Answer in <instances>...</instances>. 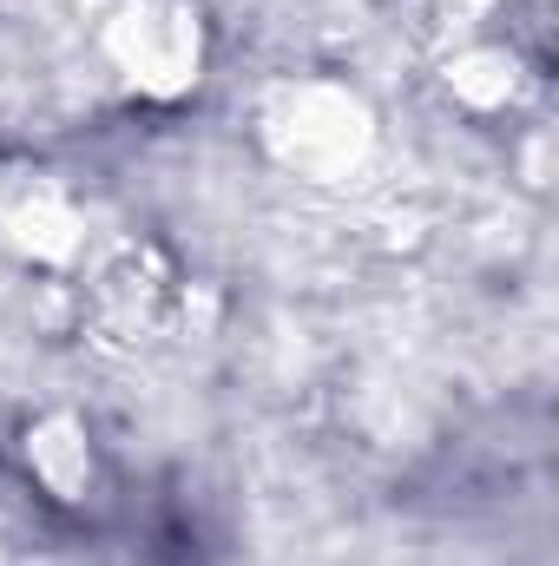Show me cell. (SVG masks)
Returning <instances> with one entry per match:
<instances>
[{
	"label": "cell",
	"instance_id": "7a4b0ae2",
	"mask_svg": "<svg viewBox=\"0 0 559 566\" xmlns=\"http://www.w3.org/2000/svg\"><path fill=\"white\" fill-rule=\"evenodd\" d=\"M99 60L139 106H184L211 73V20L198 0H119L99 20Z\"/></svg>",
	"mask_w": 559,
	"mask_h": 566
},
{
	"label": "cell",
	"instance_id": "5b68a950",
	"mask_svg": "<svg viewBox=\"0 0 559 566\" xmlns=\"http://www.w3.org/2000/svg\"><path fill=\"white\" fill-rule=\"evenodd\" d=\"M441 93L461 119H520L540 93V73L534 60L520 53V40H500V33H467L441 53Z\"/></svg>",
	"mask_w": 559,
	"mask_h": 566
},
{
	"label": "cell",
	"instance_id": "8992f818",
	"mask_svg": "<svg viewBox=\"0 0 559 566\" xmlns=\"http://www.w3.org/2000/svg\"><path fill=\"white\" fill-rule=\"evenodd\" d=\"M20 468L66 514H80L106 494V448H99V434L80 409H40L20 428Z\"/></svg>",
	"mask_w": 559,
	"mask_h": 566
},
{
	"label": "cell",
	"instance_id": "6da1fadb",
	"mask_svg": "<svg viewBox=\"0 0 559 566\" xmlns=\"http://www.w3.org/2000/svg\"><path fill=\"white\" fill-rule=\"evenodd\" d=\"M251 133L283 178H296L309 191H342V185L369 178V165L382 151V113L356 80L283 73L257 93Z\"/></svg>",
	"mask_w": 559,
	"mask_h": 566
},
{
	"label": "cell",
	"instance_id": "277c9868",
	"mask_svg": "<svg viewBox=\"0 0 559 566\" xmlns=\"http://www.w3.org/2000/svg\"><path fill=\"white\" fill-rule=\"evenodd\" d=\"M184 277L165 264L158 244H119L93 264V316L99 329L126 336V343H158L178 316H184Z\"/></svg>",
	"mask_w": 559,
	"mask_h": 566
},
{
	"label": "cell",
	"instance_id": "3957f363",
	"mask_svg": "<svg viewBox=\"0 0 559 566\" xmlns=\"http://www.w3.org/2000/svg\"><path fill=\"white\" fill-rule=\"evenodd\" d=\"M0 251L40 271H73L93 251V218L80 191L33 158H0Z\"/></svg>",
	"mask_w": 559,
	"mask_h": 566
},
{
	"label": "cell",
	"instance_id": "52a82bcc",
	"mask_svg": "<svg viewBox=\"0 0 559 566\" xmlns=\"http://www.w3.org/2000/svg\"><path fill=\"white\" fill-rule=\"evenodd\" d=\"M441 7H447V13H467V20H481V13H494L500 0H441Z\"/></svg>",
	"mask_w": 559,
	"mask_h": 566
}]
</instances>
